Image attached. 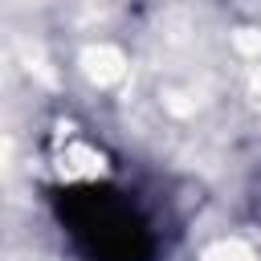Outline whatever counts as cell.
<instances>
[{"instance_id":"cell-1","label":"cell","mask_w":261,"mask_h":261,"mask_svg":"<svg viewBox=\"0 0 261 261\" xmlns=\"http://www.w3.org/2000/svg\"><path fill=\"white\" fill-rule=\"evenodd\" d=\"M57 216L82 261H155V228L118 188H69L57 196Z\"/></svg>"}]
</instances>
